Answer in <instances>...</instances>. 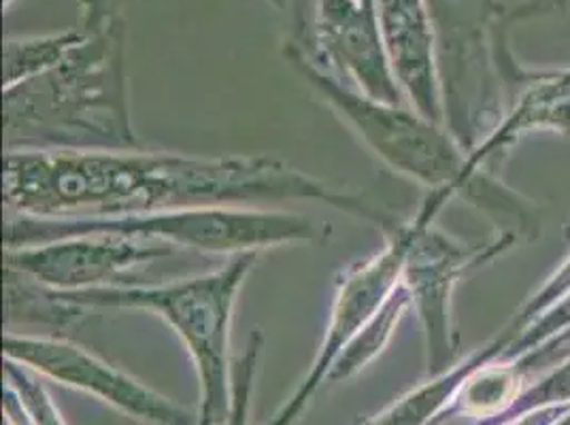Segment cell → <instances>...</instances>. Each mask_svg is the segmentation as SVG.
I'll use <instances>...</instances> for the list:
<instances>
[{"mask_svg":"<svg viewBox=\"0 0 570 425\" xmlns=\"http://www.w3.org/2000/svg\"><path fill=\"white\" fill-rule=\"evenodd\" d=\"M317 202L387 233L399 221L364 196L262 156L147 149H9L4 207L41 219H98L203 207L273 209Z\"/></svg>","mask_w":570,"mask_h":425,"instance_id":"1","label":"cell"},{"mask_svg":"<svg viewBox=\"0 0 570 425\" xmlns=\"http://www.w3.org/2000/svg\"><path fill=\"white\" fill-rule=\"evenodd\" d=\"M9 149H135L124 72V28L116 18L53 69L4 88Z\"/></svg>","mask_w":570,"mask_h":425,"instance_id":"2","label":"cell"},{"mask_svg":"<svg viewBox=\"0 0 570 425\" xmlns=\"http://www.w3.org/2000/svg\"><path fill=\"white\" fill-rule=\"evenodd\" d=\"M261 254H240L214 273L163 285H111L83 291H48L65 307L147 310L165 319L190 352L203 389L200 424L214 425L226 411L228 349L238 294Z\"/></svg>","mask_w":570,"mask_h":425,"instance_id":"3","label":"cell"},{"mask_svg":"<svg viewBox=\"0 0 570 425\" xmlns=\"http://www.w3.org/2000/svg\"><path fill=\"white\" fill-rule=\"evenodd\" d=\"M95 233L147 238L175 249L186 247L230 258L311 243L322 235L320 226L301 212L249 207H203L98 219H41L9 212L4 247H26Z\"/></svg>","mask_w":570,"mask_h":425,"instance_id":"4","label":"cell"},{"mask_svg":"<svg viewBox=\"0 0 570 425\" xmlns=\"http://www.w3.org/2000/svg\"><path fill=\"white\" fill-rule=\"evenodd\" d=\"M285 56L383 165L430 189H452L455 196L462 194L475 202L479 168H473L462 145L443 123L420 116L411 107L360 95L322 71L294 46Z\"/></svg>","mask_w":570,"mask_h":425,"instance_id":"5","label":"cell"},{"mask_svg":"<svg viewBox=\"0 0 570 425\" xmlns=\"http://www.w3.org/2000/svg\"><path fill=\"white\" fill-rule=\"evenodd\" d=\"M436 34L443 111L460 145H471L488 95L490 53L504 9L497 0H426Z\"/></svg>","mask_w":570,"mask_h":425,"instance_id":"6","label":"cell"},{"mask_svg":"<svg viewBox=\"0 0 570 425\" xmlns=\"http://www.w3.org/2000/svg\"><path fill=\"white\" fill-rule=\"evenodd\" d=\"M415 230V217L404 224L399 221L394 228L385 233L387 243L380 254L360 261L338 277L328 328L320 345L309 377L296 394V398L289 401L284 413L273 425H289L296 419V415L305 408V404L309 402L313 392L322 385V380L331 377L341 355L345 354L357 336L380 317L381 310L390 303V298L396 294L399 285L403 281L404 260Z\"/></svg>","mask_w":570,"mask_h":425,"instance_id":"7","label":"cell"},{"mask_svg":"<svg viewBox=\"0 0 570 425\" xmlns=\"http://www.w3.org/2000/svg\"><path fill=\"white\" fill-rule=\"evenodd\" d=\"M173 251L175 247L158 240L95 233L4 247V268L48 291H83L119 285L128 273Z\"/></svg>","mask_w":570,"mask_h":425,"instance_id":"8","label":"cell"},{"mask_svg":"<svg viewBox=\"0 0 570 425\" xmlns=\"http://www.w3.org/2000/svg\"><path fill=\"white\" fill-rule=\"evenodd\" d=\"M307 43L311 49L289 46L334 79L345 77L341 83L360 95L387 105L406 102L381 39L375 0H315Z\"/></svg>","mask_w":570,"mask_h":425,"instance_id":"9","label":"cell"},{"mask_svg":"<svg viewBox=\"0 0 570 425\" xmlns=\"http://www.w3.org/2000/svg\"><path fill=\"white\" fill-rule=\"evenodd\" d=\"M4 355L11 364H20L56 383L83 389L139 419L163 425H186L188 422V415L177 404L158 396L137 378L128 377L71 340L9 332L4 336Z\"/></svg>","mask_w":570,"mask_h":425,"instance_id":"10","label":"cell"},{"mask_svg":"<svg viewBox=\"0 0 570 425\" xmlns=\"http://www.w3.org/2000/svg\"><path fill=\"white\" fill-rule=\"evenodd\" d=\"M452 189H432L415 215L417 230L406 251L403 287L415 307L428 336V352L436 359L450 352V296L460 273L475 261V254L436 228L432 221L439 209L452 200Z\"/></svg>","mask_w":570,"mask_h":425,"instance_id":"11","label":"cell"},{"mask_svg":"<svg viewBox=\"0 0 570 425\" xmlns=\"http://www.w3.org/2000/svg\"><path fill=\"white\" fill-rule=\"evenodd\" d=\"M381 39L404 100L420 116L445 123L436 34L426 0H375Z\"/></svg>","mask_w":570,"mask_h":425,"instance_id":"12","label":"cell"},{"mask_svg":"<svg viewBox=\"0 0 570 425\" xmlns=\"http://www.w3.org/2000/svg\"><path fill=\"white\" fill-rule=\"evenodd\" d=\"M88 32L90 28L79 26L46 37H9L4 43V88L60 65Z\"/></svg>","mask_w":570,"mask_h":425,"instance_id":"13","label":"cell"},{"mask_svg":"<svg viewBox=\"0 0 570 425\" xmlns=\"http://www.w3.org/2000/svg\"><path fill=\"white\" fill-rule=\"evenodd\" d=\"M81 13H83V24L86 28H95V26L105 22L107 16V0H81Z\"/></svg>","mask_w":570,"mask_h":425,"instance_id":"14","label":"cell"},{"mask_svg":"<svg viewBox=\"0 0 570 425\" xmlns=\"http://www.w3.org/2000/svg\"><path fill=\"white\" fill-rule=\"evenodd\" d=\"M546 77H551V79H560V81H567V83H570V71L567 72H543Z\"/></svg>","mask_w":570,"mask_h":425,"instance_id":"15","label":"cell"},{"mask_svg":"<svg viewBox=\"0 0 570 425\" xmlns=\"http://www.w3.org/2000/svg\"><path fill=\"white\" fill-rule=\"evenodd\" d=\"M567 2H569V4H570V0H567Z\"/></svg>","mask_w":570,"mask_h":425,"instance_id":"16","label":"cell"}]
</instances>
